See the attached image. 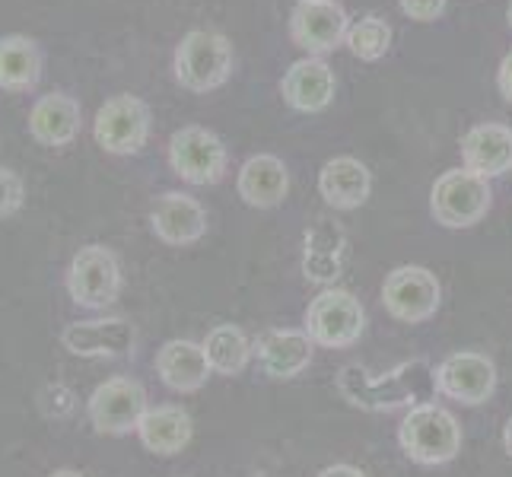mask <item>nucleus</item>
Returning <instances> with one entry per match:
<instances>
[{
	"label": "nucleus",
	"mask_w": 512,
	"mask_h": 477,
	"mask_svg": "<svg viewBox=\"0 0 512 477\" xmlns=\"http://www.w3.org/2000/svg\"><path fill=\"white\" fill-rule=\"evenodd\" d=\"M338 392L366 414H388L401 408H420L427 404L436 388V369L427 360H408L388 373H369L360 363H347L338 373Z\"/></svg>",
	"instance_id": "obj_1"
},
{
	"label": "nucleus",
	"mask_w": 512,
	"mask_h": 477,
	"mask_svg": "<svg viewBox=\"0 0 512 477\" xmlns=\"http://www.w3.org/2000/svg\"><path fill=\"white\" fill-rule=\"evenodd\" d=\"M233 42L214 29H191L172 55L175 83L188 93H214L233 77Z\"/></svg>",
	"instance_id": "obj_2"
},
{
	"label": "nucleus",
	"mask_w": 512,
	"mask_h": 477,
	"mask_svg": "<svg viewBox=\"0 0 512 477\" xmlns=\"http://www.w3.org/2000/svg\"><path fill=\"white\" fill-rule=\"evenodd\" d=\"M398 443L404 455L417 465H446L462 452V427L446 408L427 401L404 414Z\"/></svg>",
	"instance_id": "obj_3"
},
{
	"label": "nucleus",
	"mask_w": 512,
	"mask_h": 477,
	"mask_svg": "<svg viewBox=\"0 0 512 477\" xmlns=\"http://www.w3.org/2000/svg\"><path fill=\"white\" fill-rule=\"evenodd\" d=\"M150 134H153V112L134 93H115L96 109L93 140L102 153L134 156L147 147Z\"/></svg>",
	"instance_id": "obj_4"
},
{
	"label": "nucleus",
	"mask_w": 512,
	"mask_h": 477,
	"mask_svg": "<svg viewBox=\"0 0 512 477\" xmlns=\"http://www.w3.org/2000/svg\"><path fill=\"white\" fill-rule=\"evenodd\" d=\"M493 204L490 179L471 169H449L436 179L430 191V214L446 229L478 226Z\"/></svg>",
	"instance_id": "obj_5"
},
{
	"label": "nucleus",
	"mask_w": 512,
	"mask_h": 477,
	"mask_svg": "<svg viewBox=\"0 0 512 477\" xmlns=\"http://www.w3.org/2000/svg\"><path fill=\"white\" fill-rule=\"evenodd\" d=\"M64 290L80 309H105L121 293V261L109 245L90 242L70 258L64 274Z\"/></svg>",
	"instance_id": "obj_6"
},
{
	"label": "nucleus",
	"mask_w": 512,
	"mask_h": 477,
	"mask_svg": "<svg viewBox=\"0 0 512 477\" xmlns=\"http://www.w3.org/2000/svg\"><path fill=\"white\" fill-rule=\"evenodd\" d=\"M366 328V312L350 290L325 287L306 309V334L312 344L328 350H344L360 341Z\"/></svg>",
	"instance_id": "obj_7"
},
{
	"label": "nucleus",
	"mask_w": 512,
	"mask_h": 477,
	"mask_svg": "<svg viewBox=\"0 0 512 477\" xmlns=\"http://www.w3.org/2000/svg\"><path fill=\"white\" fill-rule=\"evenodd\" d=\"M229 166V150L223 140L201 125H185L169 137V169L182 182L204 188L217 185Z\"/></svg>",
	"instance_id": "obj_8"
},
{
	"label": "nucleus",
	"mask_w": 512,
	"mask_h": 477,
	"mask_svg": "<svg viewBox=\"0 0 512 477\" xmlns=\"http://www.w3.org/2000/svg\"><path fill=\"white\" fill-rule=\"evenodd\" d=\"M150 411L147 388L131 376H115L96 385V392L86 401V417L93 430L102 436H128L137 433L140 420Z\"/></svg>",
	"instance_id": "obj_9"
},
{
	"label": "nucleus",
	"mask_w": 512,
	"mask_h": 477,
	"mask_svg": "<svg viewBox=\"0 0 512 477\" xmlns=\"http://www.w3.org/2000/svg\"><path fill=\"white\" fill-rule=\"evenodd\" d=\"M439 303H443V287H439L436 274L430 268H420V264H401L382 284L385 312L404 325L430 322Z\"/></svg>",
	"instance_id": "obj_10"
},
{
	"label": "nucleus",
	"mask_w": 512,
	"mask_h": 477,
	"mask_svg": "<svg viewBox=\"0 0 512 477\" xmlns=\"http://www.w3.org/2000/svg\"><path fill=\"white\" fill-rule=\"evenodd\" d=\"M347 10L338 0H299L290 13V39L309 58H322L347 42Z\"/></svg>",
	"instance_id": "obj_11"
},
{
	"label": "nucleus",
	"mask_w": 512,
	"mask_h": 477,
	"mask_svg": "<svg viewBox=\"0 0 512 477\" xmlns=\"http://www.w3.org/2000/svg\"><path fill=\"white\" fill-rule=\"evenodd\" d=\"M26 131L39 147L64 150L77 144L83 134V105L74 93L51 90L35 96L26 115Z\"/></svg>",
	"instance_id": "obj_12"
},
{
	"label": "nucleus",
	"mask_w": 512,
	"mask_h": 477,
	"mask_svg": "<svg viewBox=\"0 0 512 477\" xmlns=\"http://www.w3.org/2000/svg\"><path fill=\"white\" fill-rule=\"evenodd\" d=\"M436 388L446 398L478 408L497 392V366L478 350H458L436 366Z\"/></svg>",
	"instance_id": "obj_13"
},
{
	"label": "nucleus",
	"mask_w": 512,
	"mask_h": 477,
	"mask_svg": "<svg viewBox=\"0 0 512 477\" xmlns=\"http://www.w3.org/2000/svg\"><path fill=\"white\" fill-rule=\"evenodd\" d=\"M61 344L67 353L86 360H118L128 357L137 344V331L128 318H90V322H70L61 331Z\"/></svg>",
	"instance_id": "obj_14"
},
{
	"label": "nucleus",
	"mask_w": 512,
	"mask_h": 477,
	"mask_svg": "<svg viewBox=\"0 0 512 477\" xmlns=\"http://www.w3.org/2000/svg\"><path fill=\"white\" fill-rule=\"evenodd\" d=\"M150 229L163 245L182 249V245L201 242L207 233V210L198 198L185 191H166L150 207Z\"/></svg>",
	"instance_id": "obj_15"
},
{
	"label": "nucleus",
	"mask_w": 512,
	"mask_h": 477,
	"mask_svg": "<svg viewBox=\"0 0 512 477\" xmlns=\"http://www.w3.org/2000/svg\"><path fill=\"white\" fill-rule=\"evenodd\" d=\"M45 77V48L26 32L0 35V90L10 96H29Z\"/></svg>",
	"instance_id": "obj_16"
},
{
	"label": "nucleus",
	"mask_w": 512,
	"mask_h": 477,
	"mask_svg": "<svg viewBox=\"0 0 512 477\" xmlns=\"http://www.w3.org/2000/svg\"><path fill=\"white\" fill-rule=\"evenodd\" d=\"M338 93V80H334V70L322 58H299L290 64V70L280 80V96L296 112H325L334 102Z\"/></svg>",
	"instance_id": "obj_17"
},
{
	"label": "nucleus",
	"mask_w": 512,
	"mask_h": 477,
	"mask_svg": "<svg viewBox=\"0 0 512 477\" xmlns=\"http://www.w3.org/2000/svg\"><path fill=\"white\" fill-rule=\"evenodd\" d=\"M210 373L214 369L207 363L204 344H194L188 338H172L156 350V376H160L166 388L179 395H191L204 388Z\"/></svg>",
	"instance_id": "obj_18"
},
{
	"label": "nucleus",
	"mask_w": 512,
	"mask_h": 477,
	"mask_svg": "<svg viewBox=\"0 0 512 477\" xmlns=\"http://www.w3.org/2000/svg\"><path fill=\"white\" fill-rule=\"evenodd\" d=\"M236 191L245 204L258 207V210H271L277 204H284L287 191H290V172L284 166V159L274 153L249 156L239 169Z\"/></svg>",
	"instance_id": "obj_19"
},
{
	"label": "nucleus",
	"mask_w": 512,
	"mask_h": 477,
	"mask_svg": "<svg viewBox=\"0 0 512 477\" xmlns=\"http://www.w3.org/2000/svg\"><path fill=\"white\" fill-rule=\"evenodd\" d=\"M373 172L357 156H334L319 172V194L334 210H357L369 201Z\"/></svg>",
	"instance_id": "obj_20"
},
{
	"label": "nucleus",
	"mask_w": 512,
	"mask_h": 477,
	"mask_svg": "<svg viewBox=\"0 0 512 477\" xmlns=\"http://www.w3.org/2000/svg\"><path fill=\"white\" fill-rule=\"evenodd\" d=\"M462 163L465 169L484 175V179H497V175H506L512 172V128L506 125H474L465 137L462 144Z\"/></svg>",
	"instance_id": "obj_21"
},
{
	"label": "nucleus",
	"mask_w": 512,
	"mask_h": 477,
	"mask_svg": "<svg viewBox=\"0 0 512 477\" xmlns=\"http://www.w3.org/2000/svg\"><path fill=\"white\" fill-rule=\"evenodd\" d=\"M312 338L306 331L274 328L255 341V357L271 379H293L312 363Z\"/></svg>",
	"instance_id": "obj_22"
},
{
	"label": "nucleus",
	"mask_w": 512,
	"mask_h": 477,
	"mask_svg": "<svg viewBox=\"0 0 512 477\" xmlns=\"http://www.w3.org/2000/svg\"><path fill=\"white\" fill-rule=\"evenodd\" d=\"M347 258V236L341 226L328 220H315V226L306 233L303 249V274L312 284H334L344 271Z\"/></svg>",
	"instance_id": "obj_23"
},
{
	"label": "nucleus",
	"mask_w": 512,
	"mask_h": 477,
	"mask_svg": "<svg viewBox=\"0 0 512 477\" xmlns=\"http://www.w3.org/2000/svg\"><path fill=\"white\" fill-rule=\"evenodd\" d=\"M137 436L147 452L169 458V455H179L191 443L194 423H191V414L179 408V404H160V408H150L144 414Z\"/></svg>",
	"instance_id": "obj_24"
},
{
	"label": "nucleus",
	"mask_w": 512,
	"mask_h": 477,
	"mask_svg": "<svg viewBox=\"0 0 512 477\" xmlns=\"http://www.w3.org/2000/svg\"><path fill=\"white\" fill-rule=\"evenodd\" d=\"M204 353L217 376H239L242 369L249 366L255 344L239 325H217L204 338Z\"/></svg>",
	"instance_id": "obj_25"
},
{
	"label": "nucleus",
	"mask_w": 512,
	"mask_h": 477,
	"mask_svg": "<svg viewBox=\"0 0 512 477\" xmlns=\"http://www.w3.org/2000/svg\"><path fill=\"white\" fill-rule=\"evenodd\" d=\"M347 51L360 61H379L392 48V26L379 16H363L360 23H353L347 29Z\"/></svg>",
	"instance_id": "obj_26"
},
{
	"label": "nucleus",
	"mask_w": 512,
	"mask_h": 477,
	"mask_svg": "<svg viewBox=\"0 0 512 477\" xmlns=\"http://www.w3.org/2000/svg\"><path fill=\"white\" fill-rule=\"evenodd\" d=\"M26 204V182L23 175L10 169V166H0V220H10L23 210Z\"/></svg>",
	"instance_id": "obj_27"
},
{
	"label": "nucleus",
	"mask_w": 512,
	"mask_h": 477,
	"mask_svg": "<svg viewBox=\"0 0 512 477\" xmlns=\"http://www.w3.org/2000/svg\"><path fill=\"white\" fill-rule=\"evenodd\" d=\"M398 4H401V13L411 16L414 23H433L443 16L449 0H398Z\"/></svg>",
	"instance_id": "obj_28"
},
{
	"label": "nucleus",
	"mask_w": 512,
	"mask_h": 477,
	"mask_svg": "<svg viewBox=\"0 0 512 477\" xmlns=\"http://www.w3.org/2000/svg\"><path fill=\"white\" fill-rule=\"evenodd\" d=\"M497 90H500V96L512 105V51L500 61V70H497Z\"/></svg>",
	"instance_id": "obj_29"
},
{
	"label": "nucleus",
	"mask_w": 512,
	"mask_h": 477,
	"mask_svg": "<svg viewBox=\"0 0 512 477\" xmlns=\"http://www.w3.org/2000/svg\"><path fill=\"white\" fill-rule=\"evenodd\" d=\"M319 477H366L360 468H353V465H328L319 471Z\"/></svg>",
	"instance_id": "obj_30"
},
{
	"label": "nucleus",
	"mask_w": 512,
	"mask_h": 477,
	"mask_svg": "<svg viewBox=\"0 0 512 477\" xmlns=\"http://www.w3.org/2000/svg\"><path fill=\"white\" fill-rule=\"evenodd\" d=\"M503 446H506V452L512 458V417L506 420V427H503Z\"/></svg>",
	"instance_id": "obj_31"
},
{
	"label": "nucleus",
	"mask_w": 512,
	"mask_h": 477,
	"mask_svg": "<svg viewBox=\"0 0 512 477\" xmlns=\"http://www.w3.org/2000/svg\"><path fill=\"white\" fill-rule=\"evenodd\" d=\"M48 477H83V474L74 471V468H58V471H51Z\"/></svg>",
	"instance_id": "obj_32"
},
{
	"label": "nucleus",
	"mask_w": 512,
	"mask_h": 477,
	"mask_svg": "<svg viewBox=\"0 0 512 477\" xmlns=\"http://www.w3.org/2000/svg\"><path fill=\"white\" fill-rule=\"evenodd\" d=\"M506 23H509V29H512V0H509V10H506Z\"/></svg>",
	"instance_id": "obj_33"
}]
</instances>
